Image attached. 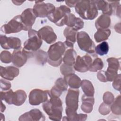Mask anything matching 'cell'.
Instances as JSON below:
<instances>
[{
    "instance_id": "obj_1",
    "label": "cell",
    "mask_w": 121,
    "mask_h": 121,
    "mask_svg": "<svg viewBox=\"0 0 121 121\" xmlns=\"http://www.w3.org/2000/svg\"><path fill=\"white\" fill-rule=\"evenodd\" d=\"M43 108L50 120H61L63 108L62 101L59 97H50L49 100L43 103Z\"/></svg>"
},
{
    "instance_id": "obj_2",
    "label": "cell",
    "mask_w": 121,
    "mask_h": 121,
    "mask_svg": "<svg viewBox=\"0 0 121 121\" xmlns=\"http://www.w3.org/2000/svg\"><path fill=\"white\" fill-rule=\"evenodd\" d=\"M75 7L76 12L84 19L93 20L98 14L93 0H78Z\"/></svg>"
},
{
    "instance_id": "obj_3",
    "label": "cell",
    "mask_w": 121,
    "mask_h": 121,
    "mask_svg": "<svg viewBox=\"0 0 121 121\" xmlns=\"http://www.w3.org/2000/svg\"><path fill=\"white\" fill-rule=\"evenodd\" d=\"M66 46L64 43L59 41L51 45L47 52V62L51 66L58 67L61 63L62 56Z\"/></svg>"
},
{
    "instance_id": "obj_4",
    "label": "cell",
    "mask_w": 121,
    "mask_h": 121,
    "mask_svg": "<svg viewBox=\"0 0 121 121\" xmlns=\"http://www.w3.org/2000/svg\"><path fill=\"white\" fill-rule=\"evenodd\" d=\"M28 39L24 43L23 49L29 53L30 58L32 57L33 53L39 50L43 41L38 34V31L31 29L28 32Z\"/></svg>"
},
{
    "instance_id": "obj_5",
    "label": "cell",
    "mask_w": 121,
    "mask_h": 121,
    "mask_svg": "<svg viewBox=\"0 0 121 121\" xmlns=\"http://www.w3.org/2000/svg\"><path fill=\"white\" fill-rule=\"evenodd\" d=\"M70 9L65 5H61L56 8L47 17L48 19L58 26L66 25Z\"/></svg>"
},
{
    "instance_id": "obj_6",
    "label": "cell",
    "mask_w": 121,
    "mask_h": 121,
    "mask_svg": "<svg viewBox=\"0 0 121 121\" xmlns=\"http://www.w3.org/2000/svg\"><path fill=\"white\" fill-rule=\"evenodd\" d=\"M77 41L79 48L88 53H94L95 44L87 33L85 31L78 32Z\"/></svg>"
},
{
    "instance_id": "obj_7",
    "label": "cell",
    "mask_w": 121,
    "mask_h": 121,
    "mask_svg": "<svg viewBox=\"0 0 121 121\" xmlns=\"http://www.w3.org/2000/svg\"><path fill=\"white\" fill-rule=\"evenodd\" d=\"M90 54L91 55L86 54L82 57L77 56L75 63L73 66L75 70L80 72H85L89 70L94 57L96 56L95 53Z\"/></svg>"
},
{
    "instance_id": "obj_8",
    "label": "cell",
    "mask_w": 121,
    "mask_h": 121,
    "mask_svg": "<svg viewBox=\"0 0 121 121\" xmlns=\"http://www.w3.org/2000/svg\"><path fill=\"white\" fill-rule=\"evenodd\" d=\"M22 30H24V25L20 15L14 17L8 23L2 25L1 27L2 32L5 34L18 33Z\"/></svg>"
},
{
    "instance_id": "obj_9",
    "label": "cell",
    "mask_w": 121,
    "mask_h": 121,
    "mask_svg": "<svg viewBox=\"0 0 121 121\" xmlns=\"http://www.w3.org/2000/svg\"><path fill=\"white\" fill-rule=\"evenodd\" d=\"M55 8L52 3H45L43 1H35L33 10L36 17H45L52 12Z\"/></svg>"
},
{
    "instance_id": "obj_10",
    "label": "cell",
    "mask_w": 121,
    "mask_h": 121,
    "mask_svg": "<svg viewBox=\"0 0 121 121\" xmlns=\"http://www.w3.org/2000/svg\"><path fill=\"white\" fill-rule=\"evenodd\" d=\"M119 59L113 57L109 58L107 59L108 67L106 71H104L106 82L113 81L117 77L118 71L120 68Z\"/></svg>"
},
{
    "instance_id": "obj_11",
    "label": "cell",
    "mask_w": 121,
    "mask_h": 121,
    "mask_svg": "<svg viewBox=\"0 0 121 121\" xmlns=\"http://www.w3.org/2000/svg\"><path fill=\"white\" fill-rule=\"evenodd\" d=\"M48 90L40 89H33L29 93V103L32 105H38L48 100Z\"/></svg>"
},
{
    "instance_id": "obj_12",
    "label": "cell",
    "mask_w": 121,
    "mask_h": 121,
    "mask_svg": "<svg viewBox=\"0 0 121 121\" xmlns=\"http://www.w3.org/2000/svg\"><path fill=\"white\" fill-rule=\"evenodd\" d=\"M97 10H101L103 14L110 16L116 8L120 5V1L105 0H93Z\"/></svg>"
},
{
    "instance_id": "obj_13",
    "label": "cell",
    "mask_w": 121,
    "mask_h": 121,
    "mask_svg": "<svg viewBox=\"0 0 121 121\" xmlns=\"http://www.w3.org/2000/svg\"><path fill=\"white\" fill-rule=\"evenodd\" d=\"M79 91L78 89L70 88L68 90L66 96V104L67 109L77 111L78 107V96Z\"/></svg>"
},
{
    "instance_id": "obj_14",
    "label": "cell",
    "mask_w": 121,
    "mask_h": 121,
    "mask_svg": "<svg viewBox=\"0 0 121 121\" xmlns=\"http://www.w3.org/2000/svg\"><path fill=\"white\" fill-rule=\"evenodd\" d=\"M29 58L27 52L23 48L14 50L12 54L11 62L14 65L17 67H21L26 62Z\"/></svg>"
},
{
    "instance_id": "obj_15",
    "label": "cell",
    "mask_w": 121,
    "mask_h": 121,
    "mask_svg": "<svg viewBox=\"0 0 121 121\" xmlns=\"http://www.w3.org/2000/svg\"><path fill=\"white\" fill-rule=\"evenodd\" d=\"M0 43L1 47L6 50L17 49L20 48L21 45V41L19 38L15 37H7L2 35H0Z\"/></svg>"
},
{
    "instance_id": "obj_16",
    "label": "cell",
    "mask_w": 121,
    "mask_h": 121,
    "mask_svg": "<svg viewBox=\"0 0 121 121\" xmlns=\"http://www.w3.org/2000/svg\"><path fill=\"white\" fill-rule=\"evenodd\" d=\"M21 20L24 25V31H29L32 29V26L34 24L36 18L32 9L28 8L24 10L20 15Z\"/></svg>"
},
{
    "instance_id": "obj_17",
    "label": "cell",
    "mask_w": 121,
    "mask_h": 121,
    "mask_svg": "<svg viewBox=\"0 0 121 121\" xmlns=\"http://www.w3.org/2000/svg\"><path fill=\"white\" fill-rule=\"evenodd\" d=\"M40 38L48 44L54 43L57 39V36L52 27L49 26H44L38 31Z\"/></svg>"
},
{
    "instance_id": "obj_18",
    "label": "cell",
    "mask_w": 121,
    "mask_h": 121,
    "mask_svg": "<svg viewBox=\"0 0 121 121\" xmlns=\"http://www.w3.org/2000/svg\"><path fill=\"white\" fill-rule=\"evenodd\" d=\"M68 85L64 78H60L55 82L53 86L50 90H48L49 96L50 97H59L62 92L67 90Z\"/></svg>"
},
{
    "instance_id": "obj_19",
    "label": "cell",
    "mask_w": 121,
    "mask_h": 121,
    "mask_svg": "<svg viewBox=\"0 0 121 121\" xmlns=\"http://www.w3.org/2000/svg\"><path fill=\"white\" fill-rule=\"evenodd\" d=\"M18 120L20 121H43L45 120V116L39 109H34L21 115Z\"/></svg>"
},
{
    "instance_id": "obj_20",
    "label": "cell",
    "mask_w": 121,
    "mask_h": 121,
    "mask_svg": "<svg viewBox=\"0 0 121 121\" xmlns=\"http://www.w3.org/2000/svg\"><path fill=\"white\" fill-rule=\"evenodd\" d=\"M77 31L74 29L67 26L63 31V35L66 37L64 44L67 47L73 48L74 44L77 40Z\"/></svg>"
},
{
    "instance_id": "obj_21",
    "label": "cell",
    "mask_w": 121,
    "mask_h": 121,
    "mask_svg": "<svg viewBox=\"0 0 121 121\" xmlns=\"http://www.w3.org/2000/svg\"><path fill=\"white\" fill-rule=\"evenodd\" d=\"M19 74V69L14 66L0 67V76L4 79L13 80Z\"/></svg>"
},
{
    "instance_id": "obj_22",
    "label": "cell",
    "mask_w": 121,
    "mask_h": 121,
    "mask_svg": "<svg viewBox=\"0 0 121 121\" xmlns=\"http://www.w3.org/2000/svg\"><path fill=\"white\" fill-rule=\"evenodd\" d=\"M68 27H71L78 31L84 27V23L79 17H76L73 14H69L68 16V20L66 24Z\"/></svg>"
},
{
    "instance_id": "obj_23",
    "label": "cell",
    "mask_w": 121,
    "mask_h": 121,
    "mask_svg": "<svg viewBox=\"0 0 121 121\" xmlns=\"http://www.w3.org/2000/svg\"><path fill=\"white\" fill-rule=\"evenodd\" d=\"M65 112L67 116L63 117L62 120L63 121H86L87 117V115L86 114H77V111L71 110L66 108Z\"/></svg>"
},
{
    "instance_id": "obj_24",
    "label": "cell",
    "mask_w": 121,
    "mask_h": 121,
    "mask_svg": "<svg viewBox=\"0 0 121 121\" xmlns=\"http://www.w3.org/2000/svg\"><path fill=\"white\" fill-rule=\"evenodd\" d=\"M64 79L67 85L71 88L78 89L81 84V80L79 77L74 73H71L64 77Z\"/></svg>"
},
{
    "instance_id": "obj_25",
    "label": "cell",
    "mask_w": 121,
    "mask_h": 121,
    "mask_svg": "<svg viewBox=\"0 0 121 121\" xmlns=\"http://www.w3.org/2000/svg\"><path fill=\"white\" fill-rule=\"evenodd\" d=\"M77 57V52L73 48L68 49L63 55L62 60L64 64L69 66H73Z\"/></svg>"
},
{
    "instance_id": "obj_26",
    "label": "cell",
    "mask_w": 121,
    "mask_h": 121,
    "mask_svg": "<svg viewBox=\"0 0 121 121\" xmlns=\"http://www.w3.org/2000/svg\"><path fill=\"white\" fill-rule=\"evenodd\" d=\"M82 104L81 108L85 113L91 112L93 110V106L95 103L94 96H87L83 95L82 96Z\"/></svg>"
},
{
    "instance_id": "obj_27",
    "label": "cell",
    "mask_w": 121,
    "mask_h": 121,
    "mask_svg": "<svg viewBox=\"0 0 121 121\" xmlns=\"http://www.w3.org/2000/svg\"><path fill=\"white\" fill-rule=\"evenodd\" d=\"M111 25V18L109 16L102 14L96 20L95 26L97 29H106Z\"/></svg>"
},
{
    "instance_id": "obj_28",
    "label": "cell",
    "mask_w": 121,
    "mask_h": 121,
    "mask_svg": "<svg viewBox=\"0 0 121 121\" xmlns=\"http://www.w3.org/2000/svg\"><path fill=\"white\" fill-rule=\"evenodd\" d=\"M27 97L26 94L23 90H17L13 92L12 97V104L20 106L25 102Z\"/></svg>"
},
{
    "instance_id": "obj_29",
    "label": "cell",
    "mask_w": 121,
    "mask_h": 121,
    "mask_svg": "<svg viewBox=\"0 0 121 121\" xmlns=\"http://www.w3.org/2000/svg\"><path fill=\"white\" fill-rule=\"evenodd\" d=\"M81 86L84 95L87 96H94L95 94V89L92 83L86 79L81 81Z\"/></svg>"
},
{
    "instance_id": "obj_30",
    "label": "cell",
    "mask_w": 121,
    "mask_h": 121,
    "mask_svg": "<svg viewBox=\"0 0 121 121\" xmlns=\"http://www.w3.org/2000/svg\"><path fill=\"white\" fill-rule=\"evenodd\" d=\"M110 35L111 30L109 29H97L94 35V38L97 43H100L107 40Z\"/></svg>"
},
{
    "instance_id": "obj_31",
    "label": "cell",
    "mask_w": 121,
    "mask_h": 121,
    "mask_svg": "<svg viewBox=\"0 0 121 121\" xmlns=\"http://www.w3.org/2000/svg\"><path fill=\"white\" fill-rule=\"evenodd\" d=\"M35 57V60L37 62L41 65H43L47 61V53L42 50H38L33 52L32 57Z\"/></svg>"
},
{
    "instance_id": "obj_32",
    "label": "cell",
    "mask_w": 121,
    "mask_h": 121,
    "mask_svg": "<svg viewBox=\"0 0 121 121\" xmlns=\"http://www.w3.org/2000/svg\"><path fill=\"white\" fill-rule=\"evenodd\" d=\"M104 67V63L101 59L97 57V55L95 56L90 65L89 70L91 72H96L102 69Z\"/></svg>"
},
{
    "instance_id": "obj_33",
    "label": "cell",
    "mask_w": 121,
    "mask_h": 121,
    "mask_svg": "<svg viewBox=\"0 0 121 121\" xmlns=\"http://www.w3.org/2000/svg\"><path fill=\"white\" fill-rule=\"evenodd\" d=\"M95 51L97 54L100 56L107 54L109 51V45L108 43L104 41L103 42L95 47Z\"/></svg>"
},
{
    "instance_id": "obj_34",
    "label": "cell",
    "mask_w": 121,
    "mask_h": 121,
    "mask_svg": "<svg viewBox=\"0 0 121 121\" xmlns=\"http://www.w3.org/2000/svg\"><path fill=\"white\" fill-rule=\"evenodd\" d=\"M13 91L12 89H9L7 91H0L1 100L5 101L9 104H12V97Z\"/></svg>"
},
{
    "instance_id": "obj_35",
    "label": "cell",
    "mask_w": 121,
    "mask_h": 121,
    "mask_svg": "<svg viewBox=\"0 0 121 121\" xmlns=\"http://www.w3.org/2000/svg\"><path fill=\"white\" fill-rule=\"evenodd\" d=\"M111 106V110L112 112L116 115L121 114V95H119L115 99V101Z\"/></svg>"
},
{
    "instance_id": "obj_36",
    "label": "cell",
    "mask_w": 121,
    "mask_h": 121,
    "mask_svg": "<svg viewBox=\"0 0 121 121\" xmlns=\"http://www.w3.org/2000/svg\"><path fill=\"white\" fill-rule=\"evenodd\" d=\"M60 71L64 76L71 73H74L75 70L73 66H69L64 63L60 67Z\"/></svg>"
},
{
    "instance_id": "obj_37",
    "label": "cell",
    "mask_w": 121,
    "mask_h": 121,
    "mask_svg": "<svg viewBox=\"0 0 121 121\" xmlns=\"http://www.w3.org/2000/svg\"><path fill=\"white\" fill-rule=\"evenodd\" d=\"M12 54L7 51H3L0 53V60L4 63H9L11 62Z\"/></svg>"
},
{
    "instance_id": "obj_38",
    "label": "cell",
    "mask_w": 121,
    "mask_h": 121,
    "mask_svg": "<svg viewBox=\"0 0 121 121\" xmlns=\"http://www.w3.org/2000/svg\"><path fill=\"white\" fill-rule=\"evenodd\" d=\"M104 103L108 104L111 105L114 101V97L113 94L110 92H105L103 97Z\"/></svg>"
},
{
    "instance_id": "obj_39",
    "label": "cell",
    "mask_w": 121,
    "mask_h": 121,
    "mask_svg": "<svg viewBox=\"0 0 121 121\" xmlns=\"http://www.w3.org/2000/svg\"><path fill=\"white\" fill-rule=\"evenodd\" d=\"M111 111V106L110 105L104 103H102L99 108V112L104 115L108 114Z\"/></svg>"
},
{
    "instance_id": "obj_40",
    "label": "cell",
    "mask_w": 121,
    "mask_h": 121,
    "mask_svg": "<svg viewBox=\"0 0 121 121\" xmlns=\"http://www.w3.org/2000/svg\"><path fill=\"white\" fill-rule=\"evenodd\" d=\"M113 87L117 91H121V74L118 75L117 77L114 79L112 83Z\"/></svg>"
},
{
    "instance_id": "obj_41",
    "label": "cell",
    "mask_w": 121,
    "mask_h": 121,
    "mask_svg": "<svg viewBox=\"0 0 121 121\" xmlns=\"http://www.w3.org/2000/svg\"><path fill=\"white\" fill-rule=\"evenodd\" d=\"M11 85L9 82L3 79H0V89L2 91L9 90Z\"/></svg>"
},
{
    "instance_id": "obj_42",
    "label": "cell",
    "mask_w": 121,
    "mask_h": 121,
    "mask_svg": "<svg viewBox=\"0 0 121 121\" xmlns=\"http://www.w3.org/2000/svg\"><path fill=\"white\" fill-rule=\"evenodd\" d=\"M78 0H66L65 3L69 7H75L77 4Z\"/></svg>"
},
{
    "instance_id": "obj_43",
    "label": "cell",
    "mask_w": 121,
    "mask_h": 121,
    "mask_svg": "<svg viewBox=\"0 0 121 121\" xmlns=\"http://www.w3.org/2000/svg\"><path fill=\"white\" fill-rule=\"evenodd\" d=\"M1 108H0V112H4L5 111V110L6 109V107L5 105L4 104H3L2 100L1 101Z\"/></svg>"
}]
</instances>
